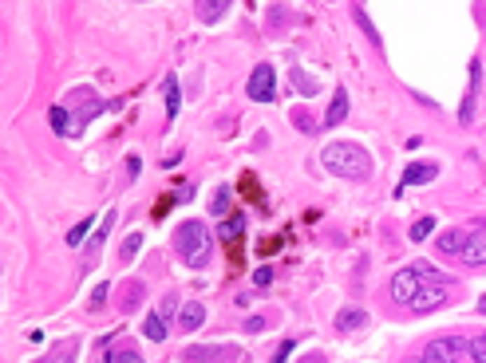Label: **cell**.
<instances>
[{
    "label": "cell",
    "mask_w": 486,
    "mask_h": 363,
    "mask_svg": "<svg viewBox=\"0 0 486 363\" xmlns=\"http://www.w3.org/2000/svg\"><path fill=\"white\" fill-rule=\"evenodd\" d=\"M321 166H328L336 178H352V182H360V178L372 174V155H368L364 146H356V143H328L321 150Z\"/></svg>",
    "instance_id": "6da1fadb"
},
{
    "label": "cell",
    "mask_w": 486,
    "mask_h": 363,
    "mask_svg": "<svg viewBox=\"0 0 486 363\" xmlns=\"http://www.w3.org/2000/svg\"><path fill=\"white\" fill-rule=\"evenodd\" d=\"M174 249H178V257L190 264V269H202V264L210 261V253H214V241H210V229L202 225V221H182L174 229Z\"/></svg>",
    "instance_id": "7a4b0ae2"
},
{
    "label": "cell",
    "mask_w": 486,
    "mask_h": 363,
    "mask_svg": "<svg viewBox=\"0 0 486 363\" xmlns=\"http://www.w3.org/2000/svg\"><path fill=\"white\" fill-rule=\"evenodd\" d=\"M435 276H443V273H435L431 264H411V269H399V273L391 276V300L403 304V308H411L415 297L423 292V285L435 280Z\"/></svg>",
    "instance_id": "3957f363"
},
{
    "label": "cell",
    "mask_w": 486,
    "mask_h": 363,
    "mask_svg": "<svg viewBox=\"0 0 486 363\" xmlns=\"http://www.w3.org/2000/svg\"><path fill=\"white\" fill-rule=\"evenodd\" d=\"M463 355H471V340H463V336H443V340H431L423 348L419 363H454V360H463Z\"/></svg>",
    "instance_id": "277c9868"
},
{
    "label": "cell",
    "mask_w": 486,
    "mask_h": 363,
    "mask_svg": "<svg viewBox=\"0 0 486 363\" xmlns=\"http://www.w3.org/2000/svg\"><path fill=\"white\" fill-rule=\"evenodd\" d=\"M245 91H249V99H254V103H273V95H277V71L269 64H257L254 76H249V83H245Z\"/></svg>",
    "instance_id": "5b68a950"
},
{
    "label": "cell",
    "mask_w": 486,
    "mask_h": 363,
    "mask_svg": "<svg viewBox=\"0 0 486 363\" xmlns=\"http://www.w3.org/2000/svg\"><path fill=\"white\" fill-rule=\"evenodd\" d=\"M463 264H471V269H482L486 264V218L475 221V229H466V245H463Z\"/></svg>",
    "instance_id": "8992f818"
},
{
    "label": "cell",
    "mask_w": 486,
    "mask_h": 363,
    "mask_svg": "<svg viewBox=\"0 0 486 363\" xmlns=\"http://www.w3.org/2000/svg\"><path fill=\"white\" fill-rule=\"evenodd\" d=\"M447 288H451V280H447V276H435V280H427V285H423V292L419 297H415V304H411V312H435L443 304V300H447Z\"/></svg>",
    "instance_id": "52a82bcc"
},
{
    "label": "cell",
    "mask_w": 486,
    "mask_h": 363,
    "mask_svg": "<svg viewBox=\"0 0 486 363\" xmlns=\"http://www.w3.org/2000/svg\"><path fill=\"white\" fill-rule=\"evenodd\" d=\"M186 355L190 363H230V360H237V348L233 343H206V348H186Z\"/></svg>",
    "instance_id": "ba28073f"
},
{
    "label": "cell",
    "mask_w": 486,
    "mask_h": 363,
    "mask_svg": "<svg viewBox=\"0 0 486 363\" xmlns=\"http://www.w3.org/2000/svg\"><path fill=\"white\" fill-rule=\"evenodd\" d=\"M170 308H174V297H166L162 308L146 316V324H143V336H146V340H155V343L166 340V332H170V328H166V312H170Z\"/></svg>",
    "instance_id": "9c48e42d"
},
{
    "label": "cell",
    "mask_w": 486,
    "mask_h": 363,
    "mask_svg": "<svg viewBox=\"0 0 486 363\" xmlns=\"http://www.w3.org/2000/svg\"><path fill=\"white\" fill-rule=\"evenodd\" d=\"M439 178V162H411L403 170V186H431Z\"/></svg>",
    "instance_id": "30bf717a"
},
{
    "label": "cell",
    "mask_w": 486,
    "mask_h": 363,
    "mask_svg": "<svg viewBox=\"0 0 486 363\" xmlns=\"http://www.w3.org/2000/svg\"><path fill=\"white\" fill-rule=\"evenodd\" d=\"M202 324H206V304H198V300H186V304L178 308V328H182V332H198Z\"/></svg>",
    "instance_id": "8fae6325"
},
{
    "label": "cell",
    "mask_w": 486,
    "mask_h": 363,
    "mask_svg": "<svg viewBox=\"0 0 486 363\" xmlns=\"http://www.w3.org/2000/svg\"><path fill=\"white\" fill-rule=\"evenodd\" d=\"M463 245H466V229H447L439 233L435 249H439V257H451V253H463Z\"/></svg>",
    "instance_id": "7c38bea8"
},
{
    "label": "cell",
    "mask_w": 486,
    "mask_h": 363,
    "mask_svg": "<svg viewBox=\"0 0 486 363\" xmlns=\"http://www.w3.org/2000/svg\"><path fill=\"white\" fill-rule=\"evenodd\" d=\"M48 119H52L55 134H64V138H76V119H71V111H67V107H52V111H48Z\"/></svg>",
    "instance_id": "4fadbf2b"
},
{
    "label": "cell",
    "mask_w": 486,
    "mask_h": 363,
    "mask_svg": "<svg viewBox=\"0 0 486 363\" xmlns=\"http://www.w3.org/2000/svg\"><path fill=\"white\" fill-rule=\"evenodd\" d=\"M344 115H348V91L336 87V95H332V107H328V115H324V127H340Z\"/></svg>",
    "instance_id": "5bb4252c"
},
{
    "label": "cell",
    "mask_w": 486,
    "mask_h": 363,
    "mask_svg": "<svg viewBox=\"0 0 486 363\" xmlns=\"http://www.w3.org/2000/svg\"><path fill=\"white\" fill-rule=\"evenodd\" d=\"M162 95H166V119H174L178 111H182V95H178V76H166Z\"/></svg>",
    "instance_id": "9a60e30c"
},
{
    "label": "cell",
    "mask_w": 486,
    "mask_h": 363,
    "mask_svg": "<svg viewBox=\"0 0 486 363\" xmlns=\"http://www.w3.org/2000/svg\"><path fill=\"white\" fill-rule=\"evenodd\" d=\"M111 225H115V209H107V213H103V221H99V229H95V237L88 241V253H91V257H99V249H103V241H107Z\"/></svg>",
    "instance_id": "2e32d148"
},
{
    "label": "cell",
    "mask_w": 486,
    "mask_h": 363,
    "mask_svg": "<svg viewBox=\"0 0 486 363\" xmlns=\"http://www.w3.org/2000/svg\"><path fill=\"white\" fill-rule=\"evenodd\" d=\"M36 363H76V343H60L48 355H40Z\"/></svg>",
    "instance_id": "e0dca14e"
},
{
    "label": "cell",
    "mask_w": 486,
    "mask_h": 363,
    "mask_svg": "<svg viewBox=\"0 0 486 363\" xmlns=\"http://www.w3.org/2000/svg\"><path fill=\"white\" fill-rule=\"evenodd\" d=\"M242 233H245V218H242V213H233V218L221 225V241L237 245V241H242Z\"/></svg>",
    "instance_id": "ac0fdd59"
},
{
    "label": "cell",
    "mask_w": 486,
    "mask_h": 363,
    "mask_svg": "<svg viewBox=\"0 0 486 363\" xmlns=\"http://www.w3.org/2000/svg\"><path fill=\"white\" fill-rule=\"evenodd\" d=\"M364 324H368V312H360V308H344L340 316H336V328H344V332L348 328H364Z\"/></svg>",
    "instance_id": "d6986e66"
},
{
    "label": "cell",
    "mask_w": 486,
    "mask_h": 363,
    "mask_svg": "<svg viewBox=\"0 0 486 363\" xmlns=\"http://www.w3.org/2000/svg\"><path fill=\"white\" fill-rule=\"evenodd\" d=\"M194 8H198V16H202L206 24H214V20L221 16V12L230 8V4H218V0H202V4H194Z\"/></svg>",
    "instance_id": "ffe728a7"
},
{
    "label": "cell",
    "mask_w": 486,
    "mask_h": 363,
    "mask_svg": "<svg viewBox=\"0 0 486 363\" xmlns=\"http://www.w3.org/2000/svg\"><path fill=\"white\" fill-rule=\"evenodd\" d=\"M143 304V285L134 280V285H127V292H123V312H134Z\"/></svg>",
    "instance_id": "44dd1931"
},
{
    "label": "cell",
    "mask_w": 486,
    "mask_h": 363,
    "mask_svg": "<svg viewBox=\"0 0 486 363\" xmlns=\"http://www.w3.org/2000/svg\"><path fill=\"white\" fill-rule=\"evenodd\" d=\"M431 229H435V218H419L408 233H411V241H427V237H431Z\"/></svg>",
    "instance_id": "7402d4cb"
},
{
    "label": "cell",
    "mask_w": 486,
    "mask_h": 363,
    "mask_svg": "<svg viewBox=\"0 0 486 363\" xmlns=\"http://www.w3.org/2000/svg\"><path fill=\"white\" fill-rule=\"evenodd\" d=\"M91 229H95V221H91V218H83V221L76 225V229L67 233V245H83V241H88V233H91Z\"/></svg>",
    "instance_id": "603a6c76"
},
{
    "label": "cell",
    "mask_w": 486,
    "mask_h": 363,
    "mask_svg": "<svg viewBox=\"0 0 486 363\" xmlns=\"http://www.w3.org/2000/svg\"><path fill=\"white\" fill-rule=\"evenodd\" d=\"M139 249H143V237H139V233H131V237H127V241L119 245V257H123V261H131V257L139 253Z\"/></svg>",
    "instance_id": "cb8c5ba5"
},
{
    "label": "cell",
    "mask_w": 486,
    "mask_h": 363,
    "mask_svg": "<svg viewBox=\"0 0 486 363\" xmlns=\"http://www.w3.org/2000/svg\"><path fill=\"white\" fill-rule=\"evenodd\" d=\"M107 363H143V360H139L134 348H115V352L107 355Z\"/></svg>",
    "instance_id": "d4e9b609"
},
{
    "label": "cell",
    "mask_w": 486,
    "mask_h": 363,
    "mask_svg": "<svg viewBox=\"0 0 486 363\" xmlns=\"http://www.w3.org/2000/svg\"><path fill=\"white\" fill-rule=\"evenodd\" d=\"M225 209H230V190H218V194H214V201H210V213H214V218H221Z\"/></svg>",
    "instance_id": "484cf974"
},
{
    "label": "cell",
    "mask_w": 486,
    "mask_h": 363,
    "mask_svg": "<svg viewBox=\"0 0 486 363\" xmlns=\"http://www.w3.org/2000/svg\"><path fill=\"white\" fill-rule=\"evenodd\" d=\"M471 360H475V363H486V332L471 340Z\"/></svg>",
    "instance_id": "4316f807"
},
{
    "label": "cell",
    "mask_w": 486,
    "mask_h": 363,
    "mask_svg": "<svg viewBox=\"0 0 486 363\" xmlns=\"http://www.w3.org/2000/svg\"><path fill=\"white\" fill-rule=\"evenodd\" d=\"M356 20L364 24V32L372 36V44H380V32H376V28H372V20H368V12H364V8H356Z\"/></svg>",
    "instance_id": "83f0119b"
},
{
    "label": "cell",
    "mask_w": 486,
    "mask_h": 363,
    "mask_svg": "<svg viewBox=\"0 0 486 363\" xmlns=\"http://www.w3.org/2000/svg\"><path fill=\"white\" fill-rule=\"evenodd\" d=\"M269 280H273V269H269V264H261V269L254 273V285H257V288H265Z\"/></svg>",
    "instance_id": "f1b7e54d"
},
{
    "label": "cell",
    "mask_w": 486,
    "mask_h": 363,
    "mask_svg": "<svg viewBox=\"0 0 486 363\" xmlns=\"http://www.w3.org/2000/svg\"><path fill=\"white\" fill-rule=\"evenodd\" d=\"M293 79H297V87L305 91V95H312V91H317V83H312L309 76H300V71H293Z\"/></svg>",
    "instance_id": "f546056e"
},
{
    "label": "cell",
    "mask_w": 486,
    "mask_h": 363,
    "mask_svg": "<svg viewBox=\"0 0 486 363\" xmlns=\"http://www.w3.org/2000/svg\"><path fill=\"white\" fill-rule=\"evenodd\" d=\"M107 292H111L107 285H99V288H95V297H91V308H103V304H107Z\"/></svg>",
    "instance_id": "4dcf8cb0"
},
{
    "label": "cell",
    "mask_w": 486,
    "mask_h": 363,
    "mask_svg": "<svg viewBox=\"0 0 486 363\" xmlns=\"http://www.w3.org/2000/svg\"><path fill=\"white\" fill-rule=\"evenodd\" d=\"M139 166H143V162H139V158H127V178H131V182H134V178H139Z\"/></svg>",
    "instance_id": "1f68e13d"
},
{
    "label": "cell",
    "mask_w": 486,
    "mask_h": 363,
    "mask_svg": "<svg viewBox=\"0 0 486 363\" xmlns=\"http://www.w3.org/2000/svg\"><path fill=\"white\" fill-rule=\"evenodd\" d=\"M261 328H265V320H261V316H249V320H245V332H261Z\"/></svg>",
    "instance_id": "d6a6232c"
},
{
    "label": "cell",
    "mask_w": 486,
    "mask_h": 363,
    "mask_svg": "<svg viewBox=\"0 0 486 363\" xmlns=\"http://www.w3.org/2000/svg\"><path fill=\"white\" fill-rule=\"evenodd\" d=\"M289 352H293V343L285 340V343H281V348H277V360H273V363H285V355H289Z\"/></svg>",
    "instance_id": "836d02e7"
},
{
    "label": "cell",
    "mask_w": 486,
    "mask_h": 363,
    "mask_svg": "<svg viewBox=\"0 0 486 363\" xmlns=\"http://www.w3.org/2000/svg\"><path fill=\"white\" fill-rule=\"evenodd\" d=\"M478 312H482V316H486V297H482V300H478Z\"/></svg>",
    "instance_id": "e575fe53"
}]
</instances>
